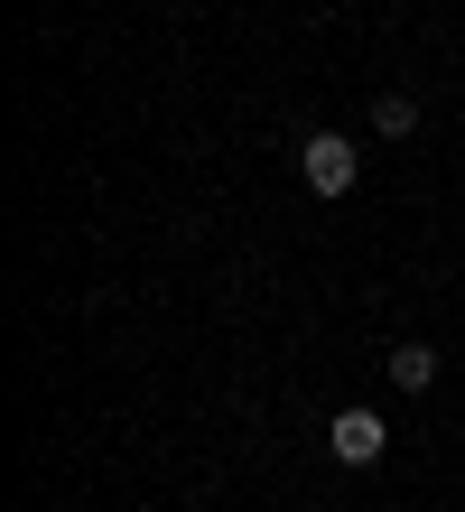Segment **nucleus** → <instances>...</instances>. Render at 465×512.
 Masks as SVG:
<instances>
[{
    "label": "nucleus",
    "mask_w": 465,
    "mask_h": 512,
    "mask_svg": "<svg viewBox=\"0 0 465 512\" xmlns=\"http://www.w3.org/2000/svg\"><path fill=\"white\" fill-rule=\"evenodd\" d=\"M372 131H382V140H410L419 131V103L410 94H382V103H372Z\"/></svg>",
    "instance_id": "obj_4"
},
{
    "label": "nucleus",
    "mask_w": 465,
    "mask_h": 512,
    "mask_svg": "<svg viewBox=\"0 0 465 512\" xmlns=\"http://www.w3.org/2000/svg\"><path fill=\"white\" fill-rule=\"evenodd\" d=\"M298 177L317 196H354V177H363V149L345 140V131H307L298 140Z\"/></svg>",
    "instance_id": "obj_1"
},
{
    "label": "nucleus",
    "mask_w": 465,
    "mask_h": 512,
    "mask_svg": "<svg viewBox=\"0 0 465 512\" xmlns=\"http://www.w3.org/2000/svg\"><path fill=\"white\" fill-rule=\"evenodd\" d=\"M326 447H335V466H382V447H391V429H382V410H335L326 419Z\"/></svg>",
    "instance_id": "obj_2"
},
{
    "label": "nucleus",
    "mask_w": 465,
    "mask_h": 512,
    "mask_svg": "<svg viewBox=\"0 0 465 512\" xmlns=\"http://www.w3.org/2000/svg\"><path fill=\"white\" fill-rule=\"evenodd\" d=\"M382 373H391V391H428L447 364H438V345H391V364H382Z\"/></svg>",
    "instance_id": "obj_3"
}]
</instances>
